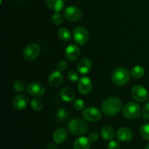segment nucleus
<instances>
[{
  "label": "nucleus",
  "instance_id": "nucleus-12",
  "mask_svg": "<svg viewBox=\"0 0 149 149\" xmlns=\"http://www.w3.org/2000/svg\"><path fill=\"white\" fill-rule=\"evenodd\" d=\"M29 103V97L25 95H17L13 99V105L15 109L17 111L24 110Z\"/></svg>",
  "mask_w": 149,
  "mask_h": 149
},
{
  "label": "nucleus",
  "instance_id": "nucleus-27",
  "mask_svg": "<svg viewBox=\"0 0 149 149\" xmlns=\"http://www.w3.org/2000/svg\"><path fill=\"white\" fill-rule=\"evenodd\" d=\"M63 16L59 13H55L51 17V21L55 26H60L63 22Z\"/></svg>",
  "mask_w": 149,
  "mask_h": 149
},
{
  "label": "nucleus",
  "instance_id": "nucleus-9",
  "mask_svg": "<svg viewBox=\"0 0 149 149\" xmlns=\"http://www.w3.org/2000/svg\"><path fill=\"white\" fill-rule=\"evenodd\" d=\"M64 17L71 22L78 21L82 17V12L79 7L69 6L64 10Z\"/></svg>",
  "mask_w": 149,
  "mask_h": 149
},
{
  "label": "nucleus",
  "instance_id": "nucleus-20",
  "mask_svg": "<svg viewBox=\"0 0 149 149\" xmlns=\"http://www.w3.org/2000/svg\"><path fill=\"white\" fill-rule=\"evenodd\" d=\"M67 138V132L64 128L58 129L53 134V140L55 143L62 144Z\"/></svg>",
  "mask_w": 149,
  "mask_h": 149
},
{
  "label": "nucleus",
  "instance_id": "nucleus-32",
  "mask_svg": "<svg viewBox=\"0 0 149 149\" xmlns=\"http://www.w3.org/2000/svg\"><path fill=\"white\" fill-rule=\"evenodd\" d=\"M143 116L146 119H149V103H146L143 106L142 110Z\"/></svg>",
  "mask_w": 149,
  "mask_h": 149
},
{
  "label": "nucleus",
  "instance_id": "nucleus-5",
  "mask_svg": "<svg viewBox=\"0 0 149 149\" xmlns=\"http://www.w3.org/2000/svg\"><path fill=\"white\" fill-rule=\"evenodd\" d=\"M88 31L83 26H78L73 32V39L74 42L79 45H84L88 41Z\"/></svg>",
  "mask_w": 149,
  "mask_h": 149
},
{
  "label": "nucleus",
  "instance_id": "nucleus-35",
  "mask_svg": "<svg viewBox=\"0 0 149 149\" xmlns=\"http://www.w3.org/2000/svg\"><path fill=\"white\" fill-rule=\"evenodd\" d=\"M47 149H58L56 146L54 145V144H52V143H48L47 145Z\"/></svg>",
  "mask_w": 149,
  "mask_h": 149
},
{
  "label": "nucleus",
  "instance_id": "nucleus-36",
  "mask_svg": "<svg viewBox=\"0 0 149 149\" xmlns=\"http://www.w3.org/2000/svg\"><path fill=\"white\" fill-rule=\"evenodd\" d=\"M145 149H149V143L147 144V145H146V146Z\"/></svg>",
  "mask_w": 149,
  "mask_h": 149
},
{
  "label": "nucleus",
  "instance_id": "nucleus-18",
  "mask_svg": "<svg viewBox=\"0 0 149 149\" xmlns=\"http://www.w3.org/2000/svg\"><path fill=\"white\" fill-rule=\"evenodd\" d=\"M47 7L55 13H60L62 11L65 5L64 0H46Z\"/></svg>",
  "mask_w": 149,
  "mask_h": 149
},
{
  "label": "nucleus",
  "instance_id": "nucleus-3",
  "mask_svg": "<svg viewBox=\"0 0 149 149\" xmlns=\"http://www.w3.org/2000/svg\"><path fill=\"white\" fill-rule=\"evenodd\" d=\"M111 79L113 84L116 86H123L130 80V73L127 68L119 67L113 71L111 75Z\"/></svg>",
  "mask_w": 149,
  "mask_h": 149
},
{
  "label": "nucleus",
  "instance_id": "nucleus-1",
  "mask_svg": "<svg viewBox=\"0 0 149 149\" xmlns=\"http://www.w3.org/2000/svg\"><path fill=\"white\" fill-rule=\"evenodd\" d=\"M122 103L120 99L116 97H110L106 98L101 105L103 113L109 116H113L117 114L122 109Z\"/></svg>",
  "mask_w": 149,
  "mask_h": 149
},
{
  "label": "nucleus",
  "instance_id": "nucleus-31",
  "mask_svg": "<svg viewBox=\"0 0 149 149\" xmlns=\"http://www.w3.org/2000/svg\"><path fill=\"white\" fill-rule=\"evenodd\" d=\"M57 68H58V71H61V72L65 71L68 68V64L65 61H61L60 62H58V65H57Z\"/></svg>",
  "mask_w": 149,
  "mask_h": 149
},
{
  "label": "nucleus",
  "instance_id": "nucleus-17",
  "mask_svg": "<svg viewBox=\"0 0 149 149\" xmlns=\"http://www.w3.org/2000/svg\"><path fill=\"white\" fill-rule=\"evenodd\" d=\"M60 96L63 101L71 102L75 100L76 93L71 87H64L60 93Z\"/></svg>",
  "mask_w": 149,
  "mask_h": 149
},
{
  "label": "nucleus",
  "instance_id": "nucleus-2",
  "mask_svg": "<svg viewBox=\"0 0 149 149\" xmlns=\"http://www.w3.org/2000/svg\"><path fill=\"white\" fill-rule=\"evenodd\" d=\"M68 130L74 135H81L88 130L87 122L80 118H74L68 124Z\"/></svg>",
  "mask_w": 149,
  "mask_h": 149
},
{
  "label": "nucleus",
  "instance_id": "nucleus-34",
  "mask_svg": "<svg viewBox=\"0 0 149 149\" xmlns=\"http://www.w3.org/2000/svg\"><path fill=\"white\" fill-rule=\"evenodd\" d=\"M88 138L90 139V141L91 142H96V141L98 140L99 138V135L97 132L94 131V132H92L89 135Z\"/></svg>",
  "mask_w": 149,
  "mask_h": 149
},
{
  "label": "nucleus",
  "instance_id": "nucleus-24",
  "mask_svg": "<svg viewBox=\"0 0 149 149\" xmlns=\"http://www.w3.org/2000/svg\"><path fill=\"white\" fill-rule=\"evenodd\" d=\"M31 107L33 109V111H39L42 109L43 108V104H42V102L41 101V100L38 98H33L31 100Z\"/></svg>",
  "mask_w": 149,
  "mask_h": 149
},
{
  "label": "nucleus",
  "instance_id": "nucleus-4",
  "mask_svg": "<svg viewBox=\"0 0 149 149\" xmlns=\"http://www.w3.org/2000/svg\"><path fill=\"white\" fill-rule=\"evenodd\" d=\"M122 114L127 119H135L141 114V106L135 102H129L124 106Z\"/></svg>",
  "mask_w": 149,
  "mask_h": 149
},
{
  "label": "nucleus",
  "instance_id": "nucleus-11",
  "mask_svg": "<svg viewBox=\"0 0 149 149\" xmlns=\"http://www.w3.org/2000/svg\"><path fill=\"white\" fill-rule=\"evenodd\" d=\"M78 90L81 94L88 95L92 92L93 84L91 79L87 77H83L78 81Z\"/></svg>",
  "mask_w": 149,
  "mask_h": 149
},
{
  "label": "nucleus",
  "instance_id": "nucleus-6",
  "mask_svg": "<svg viewBox=\"0 0 149 149\" xmlns=\"http://www.w3.org/2000/svg\"><path fill=\"white\" fill-rule=\"evenodd\" d=\"M132 97L135 101L143 103L149 98V93L146 88L141 85H135L132 89Z\"/></svg>",
  "mask_w": 149,
  "mask_h": 149
},
{
  "label": "nucleus",
  "instance_id": "nucleus-8",
  "mask_svg": "<svg viewBox=\"0 0 149 149\" xmlns=\"http://www.w3.org/2000/svg\"><path fill=\"white\" fill-rule=\"evenodd\" d=\"M40 52L39 47L36 44H30L24 48L23 51V56L26 61H32L38 58Z\"/></svg>",
  "mask_w": 149,
  "mask_h": 149
},
{
  "label": "nucleus",
  "instance_id": "nucleus-22",
  "mask_svg": "<svg viewBox=\"0 0 149 149\" xmlns=\"http://www.w3.org/2000/svg\"><path fill=\"white\" fill-rule=\"evenodd\" d=\"M58 37L63 42H69L71 40V32L68 29H65V28H61L58 31Z\"/></svg>",
  "mask_w": 149,
  "mask_h": 149
},
{
  "label": "nucleus",
  "instance_id": "nucleus-29",
  "mask_svg": "<svg viewBox=\"0 0 149 149\" xmlns=\"http://www.w3.org/2000/svg\"><path fill=\"white\" fill-rule=\"evenodd\" d=\"M73 106L76 110L81 111L84 109L85 103H84V100H81V99H76L73 102Z\"/></svg>",
  "mask_w": 149,
  "mask_h": 149
},
{
  "label": "nucleus",
  "instance_id": "nucleus-16",
  "mask_svg": "<svg viewBox=\"0 0 149 149\" xmlns=\"http://www.w3.org/2000/svg\"><path fill=\"white\" fill-rule=\"evenodd\" d=\"M93 63L91 60L89 58H83L77 64V71L81 74H86L89 73L91 70Z\"/></svg>",
  "mask_w": 149,
  "mask_h": 149
},
{
  "label": "nucleus",
  "instance_id": "nucleus-33",
  "mask_svg": "<svg viewBox=\"0 0 149 149\" xmlns=\"http://www.w3.org/2000/svg\"><path fill=\"white\" fill-rule=\"evenodd\" d=\"M120 144L116 141H111L108 144V149H119Z\"/></svg>",
  "mask_w": 149,
  "mask_h": 149
},
{
  "label": "nucleus",
  "instance_id": "nucleus-28",
  "mask_svg": "<svg viewBox=\"0 0 149 149\" xmlns=\"http://www.w3.org/2000/svg\"><path fill=\"white\" fill-rule=\"evenodd\" d=\"M13 88L17 93H22L25 90V84L20 80H17L13 84Z\"/></svg>",
  "mask_w": 149,
  "mask_h": 149
},
{
  "label": "nucleus",
  "instance_id": "nucleus-19",
  "mask_svg": "<svg viewBox=\"0 0 149 149\" xmlns=\"http://www.w3.org/2000/svg\"><path fill=\"white\" fill-rule=\"evenodd\" d=\"M91 145V141L86 137H80L74 142V149H89Z\"/></svg>",
  "mask_w": 149,
  "mask_h": 149
},
{
  "label": "nucleus",
  "instance_id": "nucleus-15",
  "mask_svg": "<svg viewBox=\"0 0 149 149\" xmlns=\"http://www.w3.org/2000/svg\"><path fill=\"white\" fill-rule=\"evenodd\" d=\"M63 76L60 71H55L49 77V83L52 87H58L63 84Z\"/></svg>",
  "mask_w": 149,
  "mask_h": 149
},
{
  "label": "nucleus",
  "instance_id": "nucleus-21",
  "mask_svg": "<svg viewBox=\"0 0 149 149\" xmlns=\"http://www.w3.org/2000/svg\"><path fill=\"white\" fill-rule=\"evenodd\" d=\"M101 136L105 141H111L115 136V130L112 127L104 126L100 130Z\"/></svg>",
  "mask_w": 149,
  "mask_h": 149
},
{
  "label": "nucleus",
  "instance_id": "nucleus-30",
  "mask_svg": "<svg viewBox=\"0 0 149 149\" xmlns=\"http://www.w3.org/2000/svg\"><path fill=\"white\" fill-rule=\"evenodd\" d=\"M67 78L70 81H73V82H75L79 80V74H77L76 71H69L67 74Z\"/></svg>",
  "mask_w": 149,
  "mask_h": 149
},
{
  "label": "nucleus",
  "instance_id": "nucleus-7",
  "mask_svg": "<svg viewBox=\"0 0 149 149\" xmlns=\"http://www.w3.org/2000/svg\"><path fill=\"white\" fill-rule=\"evenodd\" d=\"M82 116L86 121L90 122H98L102 118V113L95 107H88L82 112Z\"/></svg>",
  "mask_w": 149,
  "mask_h": 149
},
{
  "label": "nucleus",
  "instance_id": "nucleus-25",
  "mask_svg": "<svg viewBox=\"0 0 149 149\" xmlns=\"http://www.w3.org/2000/svg\"><path fill=\"white\" fill-rule=\"evenodd\" d=\"M68 116V113L65 109H60L56 112V119L60 122H65Z\"/></svg>",
  "mask_w": 149,
  "mask_h": 149
},
{
  "label": "nucleus",
  "instance_id": "nucleus-13",
  "mask_svg": "<svg viewBox=\"0 0 149 149\" xmlns=\"http://www.w3.org/2000/svg\"><path fill=\"white\" fill-rule=\"evenodd\" d=\"M81 55L80 49L77 45H71L66 47L65 50V55L67 59L69 61H77Z\"/></svg>",
  "mask_w": 149,
  "mask_h": 149
},
{
  "label": "nucleus",
  "instance_id": "nucleus-26",
  "mask_svg": "<svg viewBox=\"0 0 149 149\" xmlns=\"http://www.w3.org/2000/svg\"><path fill=\"white\" fill-rule=\"evenodd\" d=\"M140 133L143 139L149 141V123H145L141 127Z\"/></svg>",
  "mask_w": 149,
  "mask_h": 149
},
{
  "label": "nucleus",
  "instance_id": "nucleus-14",
  "mask_svg": "<svg viewBox=\"0 0 149 149\" xmlns=\"http://www.w3.org/2000/svg\"><path fill=\"white\" fill-rule=\"evenodd\" d=\"M133 136L132 130L127 127H122L116 132V138L121 142H129Z\"/></svg>",
  "mask_w": 149,
  "mask_h": 149
},
{
  "label": "nucleus",
  "instance_id": "nucleus-23",
  "mask_svg": "<svg viewBox=\"0 0 149 149\" xmlns=\"http://www.w3.org/2000/svg\"><path fill=\"white\" fill-rule=\"evenodd\" d=\"M145 69L141 65H136L131 70V75L135 79L142 78L145 75Z\"/></svg>",
  "mask_w": 149,
  "mask_h": 149
},
{
  "label": "nucleus",
  "instance_id": "nucleus-10",
  "mask_svg": "<svg viewBox=\"0 0 149 149\" xmlns=\"http://www.w3.org/2000/svg\"><path fill=\"white\" fill-rule=\"evenodd\" d=\"M26 91L33 97H41L45 93V87L41 83L33 81L28 85Z\"/></svg>",
  "mask_w": 149,
  "mask_h": 149
}]
</instances>
